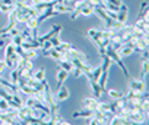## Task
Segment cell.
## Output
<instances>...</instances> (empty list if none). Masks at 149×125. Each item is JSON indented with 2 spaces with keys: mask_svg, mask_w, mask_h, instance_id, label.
Listing matches in <instances>:
<instances>
[{
  "mask_svg": "<svg viewBox=\"0 0 149 125\" xmlns=\"http://www.w3.org/2000/svg\"><path fill=\"white\" fill-rule=\"evenodd\" d=\"M105 53H107V54H108V56L111 57V60H113V62H116V64H117V65H118V66H120V68L123 69V72H124V75H126V77L129 78V77H130V74H129V71H127V68H126V65L123 64V60H121V57L118 56V53H117V50H114V49H113V47H111V46L108 44V46L105 47Z\"/></svg>",
  "mask_w": 149,
  "mask_h": 125,
  "instance_id": "1",
  "label": "cell"
},
{
  "mask_svg": "<svg viewBox=\"0 0 149 125\" xmlns=\"http://www.w3.org/2000/svg\"><path fill=\"white\" fill-rule=\"evenodd\" d=\"M133 52H134V41H124V43H121L120 49L117 50V53L121 59L130 56Z\"/></svg>",
  "mask_w": 149,
  "mask_h": 125,
  "instance_id": "2",
  "label": "cell"
},
{
  "mask_svg": "<svg viewBox=\"0 0 149 125\" xmlns=\"http://www.w3.org/2000/svg\"><path fill=\"white\" fill-rule=\"evenodd\" d=\"M61 28H63V27H61V25H58V24H57V25H53V27H51V30H50L47 34H44V35H41V37H37V40H38V41H40V44H41L42 41H45V40H50L53 35L58 34V32L61 31Z\"/></svg>",
  "mask_w": 149,
  "mask_h": 125,
  "instance_id": "3",
  "label": "cell"
},
{
  "mask_svg": "<svg viewBox=\"0 0 149 125\" xmlns=\"http://www.w3.org/2000/svg\"><path fill=\"white\" fill-rule=\"evenodd\" d=\"M73 9H74L73 6L66 5V3H57V2H56V3L53 5V11H54L57 15H60V13H70Z\"/></svg>",
  "mask_w": 149,
  "mask_h": 125,
  "instance_id": "4",
  "label": "cell"
},
{
  "mask_svg": "<svg viewBox=\"0 0 149 125\" xmlns=\"http://www.w3.org/2000/svg\"><path fill=\"white\" fill-rule=\"evenodd\" d=\"M127 19H129V11H127V6L126 5H121L118 12H117V21L120 24H127Z\"/></svg>",
  "mask_w": 149,
  "mask_h": 125,
  "instance_id": "5",
  "label": "cell"
},
{
  "mask_svg": "<svg viewBox=\"0 0 149 125\" xmlns=\"http://www.w3.org/2000/svg\"><path fill=\"white\" fill-rule=\"evenodd\" d=\"M98 103H100V100L97 97H86L82 100L84 109H91V110H95L98 107Z\"/></svg>",
  "mask_w": 149,
  "mask_h": 125,
  "instance_id": "6",
  "label": "cell"
},
{
  "mask_svg": "<svg viewBox=\"0 0 149 125\" xmlns=\"http://www.w3.org/2000/svg\"><path fill=\"white\" fill-rule=\"evenodd\" d=\"M54 96V99L57 100V102H64V100H67L69 99V96H70V93H69V88H66V87H58V90H57V93L56 94H53Z\"/></svg>",
  "mask_w": 149,
  "mask_h": 125,
  "instance_id": "7",
  "label": "cell"
},
{
  "mask_svg": "<svg viewBox=\"0 0 149 125\" xmlns=\"http://www.w3.org/2000/svg\"><path fill=\"white\" fill-rule=\"evenodd\" d=\"M69 78V72L64 71L63 68H58L56 72V81H57V87H61L64 84V81Z\"/></svg>",
  "mask_w": 149,
  "mask_h": 125,
  "instance_id": "8",
  "label": "cell"
},
{
  "mask_svg": "<svg viewBox=\"0 0 149 125\" xmlns=\"http://www.w3.org/2000/svg\"><path fill=\"white\" fill-rule=\"evenodd\" d=\"M130 88L133 91H137V93H145L146 85L142 80H130Z\"/></svg>",
  "mask_w": 149,
  "mask_h": 125,
  "instance_id": "9",
  "label": "cell"
},
{
  "mask_svg": "<svg viewBox=\"0 0 149 125\" xmlns=\"http://www.w3.org/2000/svg\"><path fill=\"white\" fill-rule=\"evenodd\" d=\"M57 13L53 11V8H48V9H45V11H42L38 16H37V21H38V24H42L45 19H48V18H51V16H56Z\"/></svg>",
  "mask_w": 149,
  "mask_h": 125,
  "instance_id": "10",
  "label": "cell"
},
{
  "mask_svg": "<svg viewBox=\"0 0 149 125\" xmlns=\"http://www.w3.org/2000/svg\"><path fill=\"white\" fill-rule=\"evenodd\" d=\"M25 24H26V28H29V30L32 31V37H38V35H37V30H38V25H40V24H38L37 18H32V16H31V18H28V21H26Z\"/></svg>",
  "mask_w": 149,
  "mask_h": 125,
  "instance_id": "11",
  "label": "cell"
},
{
  "mask_svg": "<svg viewBox=\"0 0 149 125\" xmlns=\"http://www.w3.org/2000/svg\"><path fill=\"white\" fill-rule=\"evenodd\" d=\"M146 49H148V38L146 37H139V38L134 40V50L142 52V50H146Z\"/></svg>",
  "mask_w": 149,
  "mask_h": 125,
  "instance_id": "12",
  "label": "cell"
},
{
  "mask_svg": "<svg viewBox=\"0 0 149 125\" xmlns=\"http://www.w3.org/2000/svg\"><path fill=\"white\" fill-rule=\"evenodd\" d=\"M89 84H91V88H92V93H94V97L100 99L101 94H102V90L101 87L98 85V81H94V80H89Z\"/></svg>",
  "mask_w": 149,
  "mask_h": 125,
  "instance_id": "13",
  "label": "cell"
},
{
  "mask_svg": "<svg viewBox=\"0 0 149 125\" xmlns=\"http://www.w3.org/2000/svg\"><path fill=\"white\" fill-rule=\"evenodd\" d=\"M102 57V65H101V68H102V71H108L110 69V66L113 65V60H111V57L105 53L104 56H101Z\"/></svg>",
  "mask_w": 149,
  "mask_h": 125,
  "instance_id": "14",
  "label": "cell"
},
{
  "mask_svg": "<svg viewBox=\"0 0 149 125\" xmlns=\"http://www.w3.org/2000/svg\"><path fill=\"white\" fill-rule=\"evenodd\" d=\"M72 116L73 118H89V116H92V110L91 109H84V110H79V112H73Z\"/></svg>",
  "mask_w": 149,
  "mask_h": 125,
  "instance_id": "15",
  "label": "cell"
},
{
  "mask_svg": "<svg viewBox=\"0 0 149 125\" xmlns=\"http://www.w3.org/2000/svg\"><path fill=\"white\" fill-rule=\"evenodd\" d=\"M32 78H34V80H37V81H40V83H42V81H45V69H42V68H40V69H37V71L34 72V75H32Z\"/></svg>",
  "mask_w": 149,
  "mask_h": 125,
  "instance_id": "16",
  "label": "cell"
},
{
  "mask_svg": "<svg viewBox=\"0 0 149 125\" xmlns=\"http://www.w3.org/2000/svg\"><path fill=\"white\" fill-rule=\"evenodd\" d=\"M110 124H114V125H123V124H132L126 116H113L111 122Z\"/></svg>",
  "mask_w": 149,
  "mask_h": 125,
  "instance_id": "17",
  "label": "cell"
},
{
  "mask_svg": "<svg viewBox=\"0 0 149 125\" xmlns=\"http://www.w3.org/2000/svg\"><path fill=\"white\" fill-rule=\"evenodd\" d=\"M6 47H5V57H10L13 53H15V44L10 41V43H8V44H5Z\"/></svg>",
  "mask_w": 149,
  "mask_h": 125,
  "instance_id": "18",
  "label": "cell"
},
{
  "mask_svg": "<svg viewBox=\"0 0 149 125\" xmlns=\"http://www.w3.org/2000/svg\"><path fill=\"white\" fill-rule=\"evenodd\" d=\"M58 64H60V68H63V69L67 71L69 74H70V71L73 69V64H72L70 60H60Z\"/></svg>",
  "mask_w": 149,
  "mask_h": 125,
  "instance_id": "19",
  "label": "cell"
},
{
  "mask_svg": "<svg viewBox=\"0 0 149 125\" xmlns=\"http://www.w3.org/2000/svg\"><path fill=\"white\" fill-rule=\"evenodd\" d=\"M19 71L15 68V69H12V72H10V78H9V81L12 83V84H15V85H18V80H19Z\"/></svg>",
  "mask_w": 149,
  "mask_h": 125,
  "instance_id": "20",
  "label": "cell"
},
{
  "mask_svg": "<svg viewBox=\"0 0 149 125\" xmlns=\"http://www.w3.org/2000/svg\"><path fill=\"white\" fill-rule=\"evenodd\" d=\"M98 32H100V30H95V28H89V30L86 31V35L89 37V40H91V41H94L95 38H100V37H98Z\"/></svg>",
  "mask_w": 149,
  "mask_h": 125,
  "instance_id": "21",
  "label": "cell"
},
{
  "mask_svg": "<svg viewBox=\"0 0 149 125\" xmlns=\"http://www.w3.org/2000/svg\"><path fill=\"white\" fill-rule=\"evenodd\" d=\"M58 52H64V50H70V49H73V46L70 44V43H66V41H60V44L56 47Z\"/></svg>",
  "mask_w": 149,
  "mask_h": 125,
  "instance_id": "22",
  "label": "cell"
},
{
  "mask_svg": "<svg viewBox=\"0 0 149 125\" xmlns=\"http://www.w3.org/2000/svg\"><path fill=\"white\" fill-rule=\"evenodd\" d=\"M108 96L111 97V99H120V97H123V93H120V91H117V90H114V88H110L108 90Z\"/></svg>",
  "mask_w": 149,
  "mask_h": 125,
  "instance_id": "23",
  "label": "cell"
},
{
  "mask_svg": "<svg viewBox=\"0 0 149 125\" xmlns=\"http://www.w3.org/2000/svg\"><path fill=\"white\" fill-rule=\"evenodd\" d=\"M9 110V103L6 99L0 97V112H8Z\"/></svg>",
  "mask_w": 149,
  "mask_h": 125,
  "instance_id": "24",
  "label": "cell"
},
{
  "mask_svg": "<svg viewBox=\"0 0 149 125\" xmlns=\"http://www.w3.org/2000/svg\"><path fill=\"white\" fill-rule=\"evenodd\" d=\"M60 41H61V38L58 37V34H56V35H53V37L50 38V43H51L53 47H57V46L60 44Z\"/></svg>",
  "mask_w": 149,
  "mask_h": 125,
  "instance_id": "25",
  "label": "cell"
},
{
  "mask_svg": "<svg viewBox=\"0 0 149 125\" xmlns=\"http://www.w3.org/2000/svg\"><path fill=\"white\" fill-rule=\"evenodd\" d=\"M142 64H143V66H142V75L146 77L148 72H149V62L148 60H142Z\"/></svg>",
  "mask_w": 149,
  "mask_h": 125,
  "instance_id": "26",
  "label": "cell"
},
{
  "mask_svg": "<svg viewBox=\"0 0 149 125\" xmlns=\"http://www.w3.org/2000/svg\"><path fill=\"white\" fill-rule=\"evenodd\" d=\"M10 41H12L15 46H21V44H22V41H24V38H22V35L19 34V35H15V37H12V38H10Z\"/></svg>",
  "mask_w": 149,
  "mask_h": 125,
  "instance_id": "27",
  "label": "cell"
},
{
  "mask_svg": "<svg viewBox=\"0 0 149 125\" xmlns=\"http://www.w3.org/2000/svg\"><path fill=\"white\" fill-rule=\"evenodd\" d=\"M70 74L74 77V78H79V77H82L84 74H82V71L79 69V68H76V66H73V69L70 71Z\"/></svg>",
  "mask_w": 149,
  "mask_h": 125,
  "instance_id": "28",
  "label": "cell"
},
{
  "mask_svg": "<svg viewBox=\"0 0 149 125\" xmlns=\"http://www.w3.org/2000/svg\"><path fill=\"white\" fill-rule=\"evenodd\" d=\"M98 110H101V112H105V110H110V103H102V102H100L98 103V107H97Z\"/></svg>",
  "mask_w": 149,
  "mask_h": 125,
  "instance_id": "29",
  "label": "cell"
},
{
  "mask_svg": "<svg viewBox=\"0 0 149 125\" xmlns=\"http://www.w3.org/2000/svg\"><path fill=\"white\" fill-rule=\"evenodd\" d=\"M105 11V13L111 18V19H114V21H117V12H114V11H110V9H104Z\"/></svg>",
  "mask_w": 149,
  "mask_h": 125,
  "instance_id": "30",
  "label": "cell"
},
{
  "mask_svg": "<svg viewBox=\"0 0 149 125\" xmlns=\"http://www.w3.org/2000/svg\"><path fill=\"white\" fill-rule=\"evenodd\" d=\"M143 53H142V60H148V57H149V53H148V49L146 50H142Z\"/></svg>",
  "mask_w": 149,
  "mask_h": 125,
  "instance_id": "31",
  "label": "cell"
},
{
  "mask_svg": "<svg viewBox=\"0 0 149 125\" xmlns=\"http://www.w3.org/2000/svg\"><path fill=\"white\" fill-rule=\"evenodd\" d=\"M148 9V2H143L142 5H140V9H139V12H143V11H146Z\"/></svg>",
  "mask_w": 149,
  "mask_h": 125,
  "instance_id": "32",
  "label": "cell"
},
{
  "mask_svg": "<svg viewBox=\"0 0 149 125\" xmlns=\"http://www.w3.org/2000/svg\"><path fill=\"white\" fill-rule=\"evenodd\" d=\"M98 52H100V56H104L105 54V47H98Z\"/></svg>",
  "mask_w": 149,
  "mask_h": 125,
  "instance_id": "33",
  "label": "cell"
},
{
  "mask_svg": "<svg viewBox=\"0 0 149 125\" xmlns=\"http://www.w3.org/2000/svg\"><path fill=\"white\" fill-rule=\"evenodd\" d=\"M42 2H53V0H42Z\"/></svg>",
  "mask_w": 149,
  "mask_h": 125,
  "instance_id": "34",
  "label": "cell"
}]
</instances>
